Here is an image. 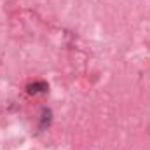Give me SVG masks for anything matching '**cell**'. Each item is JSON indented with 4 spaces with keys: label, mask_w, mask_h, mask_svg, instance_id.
Wrapping results in <instances>:
<instances>
[{
    "label": "cell",
    "mask_w": 150,
    "mask_h": 150,
    "mask_svg": "<svg viewBox=\"0 0 150 150\" xmlns=\"http://www.w3.org/2000/svg\"><path fill=\"white\" fill-rule=\"evenodd\" d=\"M45 91H47V84L42 82V80L33 82V84L28 86V93H30V94H40V93H45Z\"/></svg>",
    "instance_id": "cell-1"
}]
</instances>
